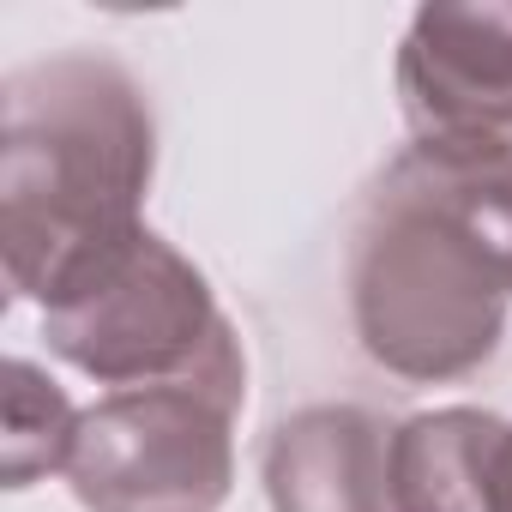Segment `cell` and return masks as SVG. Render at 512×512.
Masks as SVG:
<instances>
[{
	"label": "cell",
	"instance_id": "5b68a950",
	"mask_svg": "<svg viewBox=\"0 0 512 512\" xmlns=\"http://www.w3.org/2000/svg\"><path fill=\"white\" fill-rule=\"evenodd\" d=\"M398 109L428 145L512 151V0L416 7L398 43Z\"/></svg>",
	"mask_w": 512,
	"mask_h": 512
},
{
	"label": "cell",
	"instance_id": "6da1fadb",
	"mask_svg": "<svg viewBox=\"0 0 512 512\" xmlns=\"http://www.w3.org/2000/svg\"><path fill=\"white\" fill-rule=\"evenodd\" d=\"M512 302V151L410 139L374 181L350 247V320L410 386L476 374Z\"/></svg>",
	"mask_w": 512,
	"mask_h": 512
},
{
	"label": "cell",
	"instance_id": "3957f363",
	"mask_svg": "<svg viewBox=\"0 0 512 512\" xmlns=\"http://www.w3.org/2000/svg\"><path fill=\"white\" fill-rule=\"evenodd\" d=\"M49 350L109 392L211 380L247 392V356L205 272L151 223L115 241L43 308Z\"/></svg>",
	"mask_w": 512,
	"mask_h": 512
},
{
	"label": "cell",
	"instance_id": "9c48e42d",
	"mask_svg": "<svg viewBox=\"0 0 512 512\" xmlns=\"http://www.w3.org/2000/svg\"><path fill=\"white\" fill-rule=\"evenodd\" d=\"M494 512H512V422H506L500 452H494Z\"/></svg>",
	"mask_w": 512,
	"mask_h": 512
},
{
	"label": "cell",
	"instance_id": "8992f818",
	"mask_svg": "<svg viewBox=\"0 0 512 512\" xmlns=\"http://www.w3.org/2000/svg\"><path fill=\"white\" fill-rule=\"evenodd\" d=\"M272 512H398L392 422L362 404H308L284 416L260 458Z\"/></svg>",
	"mask_w": 512,
	"mask_h": 512
},
{
	"label": "cell",
	"instance_id": "7a4b0ae2",
	"mask_svg": "<svg viewBox=\"0 0 512 512\" xmlns=\"http://www.w3.org/2000/svg\"><path fill=\"white\" fill-rule=\"evenodd\" d=\"M157 115L145 85L97 55L61 49L0 85V266L19 302L49 308L97 253L145 229Z\"/></svg>",
	"mask_w": 512,
	"mask_h": 512
},
{
	"label": "cell",
	"instance_id": "277c9868",
	"mask_svg": "<svg viewBox=\"0 0 512 512\" xmlns=\"http://www.w3.org/2000/svg\"><path fill=\"white\" fill-rule=\"evenodd\" d=\"M247 392L181 380L133 386L79 410L67 488L85 512H217L235 482Z\"/></svg>",
	"mask_w": 512,
	"mask_h": 512
},
{
	"label": "cell",
	"instance_id": "ba28073f",
	"mask_svg": "<svg viewBox=\"0 0 512 512\" xmlns=\"http://www.w3.org/2000/svg\"><path fill=\"white\" fill-rule=\"evenodd\" d=\"M79 410L67 392L25 356L7 362V488H31L49 470H67Z\"/></svg>",
	"mask_w": 512,
	"mask_h": 512
},
{
	"label": "cell",
	"instance_id": "52a82bcc",
	"mask_svg": "<svg viewBox=\"0 0 512 512\" xmlns=\"http://www.w3.org/2000/svg\"><path fill=\"white\" fill-rule=\"evenodd\" d=\"M506 416L476 404L422 410L392 428L398 512H494V452Z\"/></svg>",
	"mask_w": 512,
	"mask_h": 512
}]
</instances>
